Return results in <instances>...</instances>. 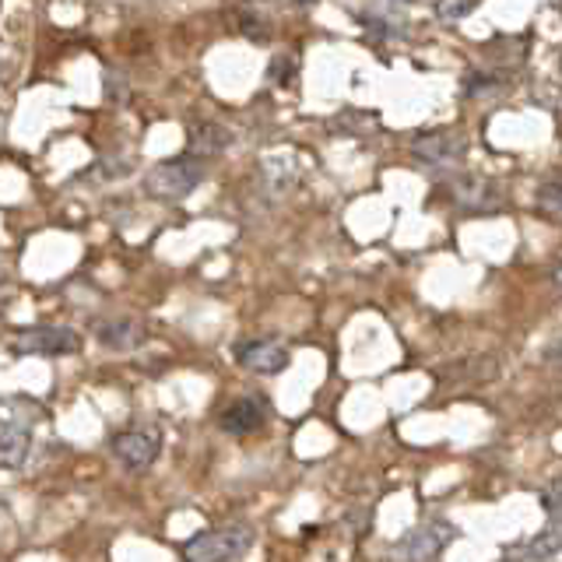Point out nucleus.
<instances>
[{"label":"nucleus","mask_w":562,"mask_h":562,"mask_svg":"<svg viewBox=\"0 0 562 562\" xmlns=\"http://www.w3.org/2000/svg\"><path fill=\"white\" fill-rule=\"evenodd\" d=\"M257 531L250 524H225L201 531L183 544V562H236L254 549Z\"/></svg>","instance_id":"1"},{"label":"nucleus","mask_w":562,"mask_h":562,"mask_svg":"<svg viewBox=\"0 0 562 562\" xmlns=\"http://www.w3.org/2000/svg\"><path fill=\"white\" fill-rule=\"evenodd\" d=\"M204 158L198 155H180V158H166L148 169L145 176V190L158 201H183L187 193H193L204 183Z\"/></svg>","instance_id":"2"},{"label":"nucleus","mask_w":562,"mask_h":562,"mask_svg":"<svg viewBox=\"0 0 562 562\" xmlns=\"http://www.w3.org/2000/svg\"><path fill=\"white\" fill-rule=\"evenodd\" d=\"M18 356H70L81 348V338L67 327H25L11 338Z\"/></svg>","instance_id":"3"},{"label":"nucleus","mask_w":562,"mask_h":562,"mask_svg":"<svg viewBox=\"0 0 562 562\" xmlns=\"http://www.w3.org/2000/svg\"><path fill=\"white\" fill-rule=\"evenodd\" d=\"M412 155L418 158L422 166L429 169H453L464 162L468 145L461 134H450V131H429V134H418L412 140Z\"/></svg>","instance_id":"4"},{"label":"nucleus","mask_w":562,"mask_h":562,"mask_svg":"<svg viewBox=\"0 0 562 562\" xmlns=\"http://www.w3.org/2000/svg\"><path fill=\"white\" fill-rule=\"evenodd\" d=\"M113 457L127 471H145L158 457V432L155 429H127L113 436Z\"/></svg>","instance_id":"5"},{"label":"nucleus","mask_w":562,"mask_h":562,"mask_svg":"<svg viewBox=\"0 0 562 562\" xmlns=\"http://www.w3.org/2000/svg\"><path fill=\"white\" fill-rule=\"evenodd\" d=\"M450 535H453L450 524H439V520L422 524L397 544V555H401V562H429V559H436L439 552H443V544L450 541Z\"/></svg>","instance_id":"6"},{"label":"nucleus","mask_w":562,"mask_h":562,"mask_svg":"<svg viewBox=\"0 0 562 562\" xmlns=\"http://www.w3.org/2000/svg\"><path fill=\"white\" fill-rule=\"evenodd\" d=\"M236 359L243 369H250V373H260V376H278L281 369L289 366V348L281 341H271V338H260V341H246L236 348Z\"/></svg>","instance_id":"7"},{"label":"nucleus","mask_w":562,"mask_h":562,"mask_svg":"<svg viewBox=\"0 0 562 562\" xmlns=\"http://www.w3.org/2000/svg\"><path fill=\"white\" fill-rule=\"evenodd\" d=\"M32 415H40V408H35ZM29 443H32V422H29V415L18 418L11 404H4V429H0V464L18 468L29 457Z\"/></svg>","instance_id":"8"},{"label":"nucleus","mask_w":562,"mask_h":562,"mask_svg":"<svg viewBox=\"0 0 562 562\" xmlns=\"http://www.w3.org/2000/svg\"><path fill=\"white\" fill-rule=\"evenodd\" d=\"M453 204H461L468 211H492L499 207V187L485 180V176H457L450 183Z\"/></svg>","instance_id":"9"},{"label":"nucleus","mask_w":562,"mask_h":562,"mask_svg":"<svg viewBox=\"0 0 562 562\" xmlns=\"http://www.w3.org/2000/svg\"><path fill=\"white\" fill-rule=\"evenodd\" d=\"M218 426L233 436H246L263 426V404L254 397H236L233 404H225L218 415Z\"/></svg>","instance_id":"10"},{"label":"nucleus","mask_w":562,"mask_h":562,"mask_svg":"<svg viewBox=\"0 0 562 562\" xmlns=\"http://www.w3.org/2000/svg\"><path fill=\"white\" fill-rule=\"evenodd\" d=\"M95 338L113 351H127V348H137L140 341H145V327L116 316V321H102L95 327Z\"/></svg>","instance_id":"11"},{"label":"nucleus","mask_w":562,"mask_h":562,"mask_svg":"<svg viewBox=\"0 0 562 562\" xmlns=\"http://www.w3.org/2000/svg\"><path fill=\"white\" fill-rule=\"evenodd\" d=\"M233 145V131H225L222 123H198L190 127V151L204 158V155H218Z\"/></svg>","instance_id":"12"},{"label":"nucleus","mask_w":562,"mask_h":562,"mask_svg":"<svg viewBox=\"0 0 562 562\" xmlns=\"http://www.w3.org/2000/svg\"><path fill=\"white\" fill-rule=\"evenodd\" d=\"M559 549H562V520H559V524H552L544 535H538L531 544H524L520 559H549V555H555Z\"/></svg>","instance_id":"13"},{"label":"nucleus","mask_w":562,"mask_h":562,"mask_svg":"<svg viewBox=\"0 0 562 562\" xmlns=\"http://www.w3.org/2000/svg\"><path fill=\"white\" fill-rule=\"evenodd\" d=\"M538 207L544 211V215H552V218H562V180L559 183H544L538 187Z\"/></svg>","instance_id":"14"},{"label":"nucleus","mask_w":562,"mask_h":562,"mask_svg":"<svg viewBox=\"0 0 562 562\" xmlns=\"http://www.w3.org/2000/svg\"><path fill=\"white\" fill-rule=\"evenodd\" d=\"M471 11H474V4H439L436 8V14L443 18V22H457V18H464Z\"/></svg>","instance_id":"15"},{"label":"nucleus","mask_w":562,"mask_h":562,"mask_svg":"<svg viewBox=\"0 0 562 562\" xmlns=\"http://www.w3.org/2000/svg\"><path fill=\"white\" fill-rule=\"evenodd\" d=\"M544 359H549V362H559V366H562V334H559V338H555L549 348H544Z\"/></svg>","instance_id":"16"},{"label":"nucleus","mask_w":562,"mask_h":562,"mask_svg":"<svg viewBox=\"0 0 562 562\" xmlns=\"http://www.w3.org/2000/svg\"><path fill=\"white\" fill-rule=\"evenodd\" d=\"M552 281H555V289L562 292V263H559V268H555V274H552Z\"/></svg>","instance_id":"17"}]
</instances>
